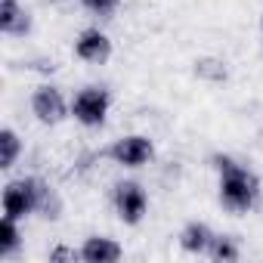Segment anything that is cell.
I'll return each mask as SVG.
<instances>
[{
	"label": "cell",
	"instance_id": "obj_1",
	"mask_svg": "<svg viewBox=\"0 0 263 263\" xmlns=\"http://www.w3.org/2000/svg\"><path fill=\"white\" fill-rule=\"evenodd\" d=\"M214 171H217V198L229 214H248L257 208L263 183L254 167L232 155H214Z\"/></svg>",
	"mask_w": 263,
	"mask_h": 263
},
{
	"label": "cell",
	"instance_id": "obj_10",
	"mask_svg": "<svg viewBox=\"0 0 263 263\" xmlns=\"http://www.w3.org/2000/svg\"><path fill=\"white\" fill-rule=\"evenodd\" d=\"M214 235H217V232H214L204 220H189V223L180 229V248H183V254L208 257V248H211Z\"/></svg>",
	"mask_w": 263,
	"mask_h": 263
},
{
	"label": "cell",
	"instance_id": "obj_3",
	"mask_svg": "<svg viewBox=\"0 0 263 263\" xmlns=\"http://www.w3.org/2000/svg\"><path fill=\"white\" fill-rule=\"evenodd\" d=\"M108 111H111V93L102 84H87L71 96V118L87 130L102 127Z\"/></svg>",
	"mask_w": 263,
	"mask_h": 263
},
{
	"label": "cell",
	"instance_id": "obj_14",
	"mask_svg": "<svg viewBox=\"0 0 263 263\" xmlns=\"http://www.w3.org/2000/svg\"><path fill=\"white\" fill-rule=\"evenodd\" d=\"M81 7H84L87 13H93V16L108 19V16H115V13L121 10V0H81Z\"/></svg>",
	"mask_w": 263,
	"mask_h": 263
},
{
	"label": "cell",
	"instance_id": "obj_15",
	"mask_svg": "<svg viewBox=\"0 0 263 263\" xmlns=\"http://www.w3.org/2000/svg\"><path fill=\"white\" fill-rule=\"evenodd\" d=\"M211 71L217 74V81H226V62H220V59H198L195 62L198 78H211Z\"/></svg>",
	"mask_w": 263,
	"mask_h": 263
},
{
	"label": "cell",
	"instance_id": "obj_13",
	"mask_svg": "<svg viewBox=\"0 0 263 263\" xmlns=\"http://www.w3.org/2000/svg\"><path fill=\"white\" fill-rule=\"evenodd\" d=\"M19 155H22V140H19V134H16L13 127H4V130H0V171L16 167Z\"/></svg>",
	"mask_w": 263,
	"mask_h": 263
},
{
	"label": "cell",
	"instance_id": "obj_7",
	"mask_svg": "<svg viewBox=\"0 0 263 263\" xmlns=\"http://www.w3.org/2000/svg\"><path fill=\"white\" fill-rule=\"evenodd\" d=\"M111 37L102 31V28H96V25H90V28H84L78 37H74V56L81 59V62H87V65H105L108 59H111Z\"/></svg>",
	"mask_w": 263,
	"mask_h": 263
},
{
	"label": "cell",
	"instance_id": "obj_9",
	"mask_svg": "<svg viewBox=\"0 0 263 263\" xmlns=\"http://www.w3.org/2000/svg\"><path fill=\"white\" fill-rule=\"evenodd\" d=\"M124 257V245L111 235H87L81 245V260L84 263H115Z\"/></svg>",
	"mask_w": 263,
	"mask_h": 263
},
{
	"label": "cell",
	"instance_id": "obj_6",
	"mask_svg": "<svg viewBox=\"0 0 263 263\" xmlns=\"http://www.w3.org/2000/svg\"><path fill=\"white\" fill-rule=\"evenodd\" d=\"M28 105H31V115H34L41 124H47V127H56V124H62L65 118H71V99H68V96L62 93V87H56V84H37V87L31 90Z\"/></svg>",
	"mask_w": 263,
	"mask_h": 263
},
{
	"label": "cell",
	"instance_id": "obj_11",
	"mask_svg": "<svg viewBox=\"0 0 263 263\" xmlns=\"http://www.w3.org/2000/svg\"><path fill=\"white\" fill-rule=\"evenodd\" d=\"M208 257L214 260V263H235V260H241V241H238V235H214V241H211V248H208Z\"/></svg>",
	"mask_w": 263,
	"mask_h": 263
},
{
	"label": "cell",
	"instance_id": "obj_4",
	"mask_svg": "<svg viewBox=\"0 0 263 263\" xmlns=\"http://www.w3.org/2000/svg\"><path fill=\"white\" fill-rule=\"evenodd\" d=\"M111 208H115L121 223L140 226L146 211H149V192L143 189L140 180H118L111 186Z\"/></svg>",
	"mask_w": 263,
	"mask_h": 263
},
{
	"label": "cell",
	"instance_id": "obj_16",
	"mask_svg": "<svg viewBox=\"0 0 263 263\" xmlns=\"http://www.w3.org/2000/svg\"><path fill=\"white\" fill-rule=\"evenodd\" d=\"M47 260H50V263H78V260H81V248H68V245H56V248H50V254H47Z\"/></svg>",
	"mask_w": 263,
	"mask_h": 263
},
{
	"label": "cell",
	"instance_id": "obj_12",
	"mask_svg": "<svg viewBox=\"0 0 263 263\" xmlns=\"http://www.w3.org/2000/svg\"><path fill=\"white\" fill-rule=\"evenodd\" d=\"M19 248H22V226H19V220L4 217V223H0V260L16 257Z\"/></svg>",
	"mask_w": 263,
	"mask_h": 263
},
{
	"label": "cell",
	"instance_id": "obj_2",
	"mask_svg": "<svg viewBox=\"0 0 263 263\" xmlns=\"http://www.w3.org/2000/svg\"><path fill=\"white\" fill-rule=\"evenodd\" d=\"M4 217H13V220H25L31 214H41L47 220H56L62 214V198L56 195V189L41 180V177H19V180H10L4 186Z\"/></svg>",
	"mask_w": 263,
	"mask_h": 263
},
{
	"label": "cell",
	"instance_id": "obj_5",
	"mask_svg": "<svg viewBox=\"0 0 263 263\" xmlns=\"http://www.w3.org/2000/svg\"><path fill=\"white\" fill-rule=\"evenodd\" d=\"M102 155H105L111 164H118V167L140 171V167H146V164L155 158V143H152L146 134H124V137H118Z\"/></svg>",
	"mask_w": 263,
	"mask_h": 263
},
{
	"label": "cell",
	"instance_id": "obj_17",
	"mask_svg": "<svg viewBox=\"0 0 263 263\" xmlns=\"http://www.w3.org/2000/svg\"><path fill=\"white\" fill-rule=\"evenodd\" d=\"M260 44H263V16H260Z\"/></svg>",
	"mask_w": 263,
	"mask_h": 263
},
{
	"label": "cell",
	"instance_id": "obj_8",
	"mask_svg": "<svg viewBox=\"0 0 263 263\" xmlns=\"http://www.w3.org/2000/svg\"><path fill=\"white\" fill-rule=\"evenodd\" d=\"M31 31V13L22 0H0V34L25 37Z\"/></svg>",
	"mask_w": 263,
	"mask_h": 263
}]
</instances>
